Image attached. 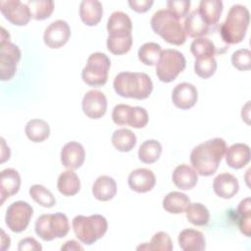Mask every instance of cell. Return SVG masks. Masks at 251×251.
Instances as JSON below:
<instances>
[{"label":"cell","instance_id":"6da1fadb","mask_svg":"<svg viewBox=\"0 0 251 251\" xmlns=\"http://www.w3.org/2000/svg\"><path fill=\"white\" fill-rule=\"evenodd\" d=\"M225 139L216 137L195 146L190 153V163L196 173L203 176L214 175L226 154Z\"/></svg>","mask_w":251,"mask_h":251},{"label":"cell","instance_id":"7a4b0ae2","mask_svg":"<svg viewBox=\"0 0 251 251\" xmlns=\"http://www.w3.org/2000/svg\"><path fill=\"white\" fill-rule=\"evenodd\" d=\"M116 93L124 98L143 100L150 96L153 82L145 73L122 72L118 74L113 82Z\"/></svg>","mask_w":251,"mask_h":251},{"label":"cell","instance_id":"3957f363","mask_svg":"<svg viewBox=\"0 0 251 251\" xmlns=\"http://www.w3.org/2000/svg\"><path fill=\"white\" fill-rule=\"evenodd\" d=\"M250 23V13L248 9L240 4L232 5L224 23L219 25L222 39L227 45L241 42Z\"/></svg>","mask_w":251,"mask_h":251},{"label":"cell","instance_id":"277c9868","mask_svg":"<svg viewBox=\"0 0 251 251\" xmlns=\"http://www.w3.org/2000/svg\"><path fill=\"white\" fill-rule=\"evenodd\" d=\"M150 25L153 31L170 44L182 45L186 40V34L180 20L168 9L155 12Z\"/></svg>","mask_w":251,"mask_h":251},{"label":"cell","instance_id":"5b68a950","mask_svg":"<svg viewBox=\"0 0 251 251\" xmlns=\"http://www.w3.org/2000/svg\"><path fill=\"white\" fill-rule=\"evenodd\" d=\"M72 226L80 242L91 245L107 232L108 222L104 216L99 214L87 217L77 215L73 219Z\"/></svg>","mask_w":251,"mask_h":251},{"label":"cell","instance_id":"8992f818","mask_svg":"<svg viewBox=\"0 0 251 251\" xmlns=\"http://www.w3.org/2000/svg\"><path fill=\"white\" fill-rule=\"evenodd\" d=\"M34 230L44 241L65 237L70 230L68 217L63 213L43 214L36 219Z\"/></svg>","mask_w":251,"mask_h":251},{"label":"cell","instance_id":"52a82bcc","mask_svg":"<svg viewBox=\"0 0 251 251\" xmlns=\"http://www.w3.org/2000/svg\"><path fill=\"white\" fill-rule=\"evenodd\" d=\"M186 61L181 52L176 49L162 50L156 64V75L162 82L174 81L183 72Z\"/></svg>","mask_w":251,"mask_h":251},{"label":"cell","instance_id":"ba28073f","mask_svg":"<svg viewBox=\"0 0 251 251\" xmlns=\"http://www.w3.org/2000/svg\"><path fill=\"white\" fill-rule=\"evenodd\" d=\"M111 67L109 57L101 52L92 53L82 69V80L90 86H102L108 80V73Z\"/></svg>","mask_w":251,"mask_h":251},{"label":"cell","instance_id":"9c48e42d","mask_svg":"<svg viewBox=\"0 0 251 251\" xmlns=\"http://www.w3.org/2000/svg\"><path fill=\"white\" fill-rule=\"evenodd\" d=\"M32 215L33 209L27 202L16 201L7 208L5 223L13 232L20 233L27 227Z\"/></svg>","mask_w":251,"mask_h":251},{"label":"cell","instance_id":"30bf717a","mask_svg":"<svg viewBox=\"0 0 251 251\" xmlns=\"http://www.w3.org/2000/svg\"><path fill=\"white\" fill-rule=\"evenodd\" d=\"M22 56L20 48L10 40L0 41V78L10 80L16 74Z\"/></svg>","mask_w":251,"mask_h":251},{"label":"cell","instance_id":"8fae6325","mask_svg":"<svg viewBox=\"0 0 251 251\" xmlns=\"http://www.w3.org/2000/svg\"><path fill=\"white\" fill-rule=\"evenodd\" d=\"M0 11L5 19L15 25H25L31 19L28 6L20 0L0 1Z\"/></svg>","mask_w":251,"mask_h":251},{"label":"cell","instance_id":"7c38bea8","mask_svg":"<svg viewBox=\"0 0 251 251\" xmlns=\"http://www.w3.org/2000/svg\"><path fill=\"white\" fill-rule=\"evenodd\" d=\"M71 36L69 24L64 20H57L51 23L44 30L43 41L47 47L58 49L64 46Z\"/></svg>","mask_w":251,"mask_h":251},{"label":"cell","instance_id":"4fadbf2b","mask_svg":"<svg viewBox=\"0 0 251 251\" xmlns=\"http://www.w3.org/2000/svg\"><path fill=\"white\" fill-rule=\"evenodd\" d=\"M83 113L90 119H100L107 111V98L105 94L99 90L87 91L81 102Z\"/></svg>","mask_w":251,"mask_h":251},{"label":"cell","instance_id":"5bb4252c","mask_svg":"<svg viewBox=\"0 0 251 251\" xmlns=\"http://www.w3.org/2000/svg\"><path fill=\"white\" fill-rule=\"evenodd\" d=\"M198 99L196 87L189 82H180L175 86L172 92V100L174 105L180 110H188L192 108Z\"/></svg>","mask_w":251,"mask_h":251},{"label":"cell","instance_id":"9a60e30c","mask_svg":"<svg viewBox=\"0 0 251 251\" xmlns=\"http://www.w3.org/2000/svg\"><path fill=\"white\" fill-rule=\"evenodd\" d=\"M85 160V151L83 146L76 141L66 143L61 150V163L69 170L80 168Z\"/></svg>","mask_w":251,"mask_h":251},{"label":"cell","instance_id":"2e32d148","mask_svg":"<svg viewBox=\"0 0 251 251\" xmlns=\"http://www.w3.org/2000/svg\"><path fill=\"white\" fill-rule=\"evenodd\" d=\"M127 183L131 190L138 193H145L153 189L156 183V177L151 170L138 168L130 172Z\"/></svg>","mask_w":251,"mask_h":251},{"label":"cell","instance_id":"e0dca14e","mask_svg":"<svg viewBox=\"0 0 251 251\" xmlns=\"http://www.w3.org/2000/svg\"><path fill=\"white\" fill-rule=\"evenodd\" d=\"M132 23L128 15L122 11H115L111 14L107 22L108 36H127L131 35Z\"/></svg>","mask_w":251,"mask_h":251},{"label":"cell","instance_id":"ac0fdd59","mask_svg":"<svg viewBox=\"0 0 251 251\" xmlns=\"http://www.w3.org/2000/svg\"><path fill=\"white\" fill-rule=\"evenodd\" d=\"M238 180L231 174L223 173L214 178L213 190L221 198L230 199L238 192Z\"/></svg>","mask_w":251,"mask_h":251},{"label":"cell","instance_id":"d6986e66","mask_svg":"<svg viewBox=\"0 0 251 251\" xmlns=\"http://www.w3.org/2000/svg\"><path fill=\"white\" fill-rule=\"evenodd\" d=\"M21 176L20 174L12 168L5 169L1 172L0 176V195L1 205L5 200L12 195H15L20 190Z\"/></svg>","mask_w":251,"mask_h":251},{"label":"cell","instance_id":"ffe728a7","mask_svg":"<svg viewBox=\"0 0 251 251\" xmlns=\"http://www.w3.org/2000/svg\"><path fill=\"white\" fill-rule=\"evenodd\" d=\"M172 180L177 188L181 190H189L197 184L198 174L192 167L186 164H181L174 170Z\"/></svg>","mask_w":251,"mask_h":251},{"label":"cell","instance_id":"44dd1931","mask_svg":"<svg viewBox=\"0 0 251 251\" xmlns=\"http://www.w3.org/2000/svg\"><path fill=\"white\" fill-rule=\"evenodd\" d=\"M226 162L231 169H241L250 161V148L245 143H234L226 148Z\"/></svg>","mask_w":251,"mask_h":251},{"label":"cell","instance_id":"7402d4cb","mask_svg":"<svg viewBox=\"0 0 251 251\" xmlns=\"http://www.w3.org/2000/svg\"><path fill=\"white\" fill-rule=\"evenodd\" d=\"M177 241L183 251H202L206 248L204 234L193 228L182 229L178 234Z\"/></svg>","mask_w":251,"mask_h":251},{"label":"cell","instance_id":"603a6c76","mask_svg":"<svg viewBox=\"0 0 251 251\" xmlns=\"http://www.w3.org/2000/svg\"><path fill=\"white\" fill-rule=\"evenodd\" d=\"M210 25L204 21L198 10L190 12L184 20L183 29L186 35L193 38L203 37L207 34Z\"/></svg>","mask_w":251,"mask_h":251},{"label":"cell","instance_id":"cb8c5ba5","mask_svg":"<svg viewBox=\"0 0 251 251\" xmlns=\"http://www.w3.org/2000/svg\"><path fill=\"white\" fill-rule=\"evenodd\" d=\"M103 7L97 0H83L79 4V17L88 26L96 25L102 19Z\"/></svg>","mask_w":251,"mask_h":251},{"label":"cell","instance_id":"d4e9b609","mask_svg":"<svg viewBox=\"0 0 251 251\" xmlns=\"http://www.w3.org/2000/svg\"><path fill=\"white\" fill-rule=\"evenodd\" d=\"M116 193V180L109 176H98L92 185V194L99 201H109L115 197Z\"/></svg>","mask_w":251,"mask_h":251},{"label":"cell","instance_id":"484cf974","mask_svg":"<svg viewBox=\"0 0 251 251\" xmlns=\"http://www.w3.org/2000/svg\"><path fill=\"white\" fill-rule=\"evenodd\" d=\"M224 9L221 0H202L197 9L204 21L211 26L219 23Z\"/></svg>","mask_w":251,"mask_h":251},{"label":"cell","instance_id":"4316f807","mask_svg":"<svg viewBox=\"0 0 251 251\" xmlns=\"http://www.w3.org/2000/svg\"><path fill=\"white\" fill-rule=\"evenodd\" d=\"M57 188L64 196L75 195L80 189V180L73 170L64 171L58 177Z\"/></svg>","mask_w":251,"mask_h":251},{"label":"cell","instance_id":"83f0119b","mask_svg":"<svg viewBox=\"0 0 251 251\" xmlns=\"http://www.w3.org/2000/svg\"><path fill=\"white\" fill-rule=\"evenodd\" d=\"M25 132L29 140L39 143L49 137L50 126L47 122L41 119H32L26 123Z\"/></svg>","mask_w":251,"mask_h":251},{"label":"cell","instance_id":"f1b7e54d","mask_svg":"<svg viewBox=\"0 0 251 251\" xmlns=\"http://www.w3.org/2000/svg\"><path fill=\"white\" fill-rule=\"evenodd\" d=\"M190 203V198L179 191H172L163 199V208L170 214H181Z\"/></svg>","mask_w":251,"mask_h":251},{"label":"cell","instance_id":"f546056e","mask_svg":"<svg viewBox=\"0 0 251 251\" xmlns=\"http://www.w3.org/2000/svg\"><path fill=\"white\" fill-rule=\"evenodd\" d=\"M111 141L118 151L129 152L136 144V136L128 128H119L113 132Z\"/></svg>","mask_w":251,"mask_h":251},{"label":"cell","instance_id":"4dcf8cb0","mask_svg":"<svg viewBox=\"0 0 251 251\" xmlns=\"http://www.w3.org/2000/svg\"><path fill=\"white\" fill-rule=\"evenodd\" d=\"M161 153V143L155 139H148L140 144L138 149V158L144 164H152L160 158Z\"/></svg>","mask_w":251,"mask_h":251},{"label":"cell","instance_id":"1f68e13d","mask_svg":"<svg viewBox=\"0 0 251 251\" xmlns=\"http://www.w3.org/2000/svg\"><path fill=\"white\" fill-rule=\"evenodd\" d=\"M184 213L188 222L194 226H202L207 225L210 221L209 210L205 205L198 202L189 203Z\"/></svg>","mask_w":251,"mask_h":251},{"label":"cell","instance_id":"d6a6232c","mask_svg":"<svg viewBox=\"0 0 251 251\" xmlns=\"http://www.w3.org/2000/svg\"><path fill=\"white\" fill-rule=\"evenodd\" d=\"M238 216V226L245 236L250 237L251 235V199L249 197L241 200L237 207Z\"/></svg>","mask_w":251,"mask_h":251},{"label":"cell","instance_id":"836d02e7","mask_svg":"<svg viewBox=\"0 0 251 251\" xmlns=\"http://www.w3.org/2000/svg\"><path fill=\"white\" fill-rule=\"evenodd\" d=\"M137 250H153V251H172L174 249V245L172 239L168 233L165 231L156 232L151 241L149 243H144L143 245H139Z\"/></svg>","mask_w":251,"mask_h":251},{"label":"cell","instance_id":"e575fe53","mask_svg":"<svg viewBox=\"0 0 251 251\" xmlns=\"http://www.w3.org/2000/svg\"><path fill=\"white\" fill-rule=\"evenodd\" d=\"M26 5L31 18L37 21L48 19L54 10V2L51 0H28Z\"/></svg>","mask_w":251,"mask_h":251},{"label":"cell","instance_id":"d590c367","mask_svg":"<svg viewBox=\"0 0 251 251\" xmlns=\"http://www.w3.org/2000/svg\"><path fill=\"white\" fill-rule=\"evenodd\" d=\"M162 48L156 42H146L138 49V59L146 66H154L157 64Z\"/></svg>","mask_w":251,"mask_h":251},{"label":"cell","instance_id":"8d00e7d4","mask_svg":"<svg viewBox=\"0 0 251 251\" xmlns=\"http://www.w3.org/2000/svg\"><path fill=\"white\" fill-rule=\"evenodd\" d=\"M190 52L195 57L199 58H209L216 55V48L211 40L207 37H198L195 38L190 44Z\"/></svg>","mask_w":251,"mask_h":251},{"label":"cell","instance_id":"74e56055","mask_svg":"<svg viewBox=\"0 0 251 251\" xmlns=\"http://www.w3.org/2000/svg\"><path fill=\"white\" fill-rule=\"evenodd\" d=\"M30 197L40 206L51 208L56 204V199L52 192L41 184H33L29 187Z\"/></svg>","mask_w":251,"mask_h":251},{"label":"cell","instance_id":"f35d334b","mask_svg":"<svg viewBox=\"0 0 251 251\" xmlns=\"http://www.w3.org/2000/svg\"><path fill=\"white\" fill-rule=\"evenodd\" d=\"M107 49L114 55H123L127 53L132 45V35L127 36H108Z\"/></svg>","mask_w":251,"mask_h":251},{"label":"cell","instance_id":"ab89813d","mask_svg":"<svg viewBox=\"0 0 251 251\" xmlns=\"http://www.w3.org/2000/svg\"><path fill=\"white\" fill-rule=\"evenodd\" d=\"M148 113L144 108L139 106L129 107L126 118V126L133 128H142L148 124Z\"/></svg>","mask_w":251,"mask_h":251},{"label":"cell","instance_id":"60d3db41","mask_svg":"<svg viewBox=\"0 0 251 251\" xmlns=\"http://www.w3.org/2000/svg\"><path fill=\"white\" fill-rule=\"evenodd\" d=\"M217 70V61L215 57L195 59L194 72L201 78H209Z\"/></svg>","mask_w":251,"mask_h":251},{"label":"cell","instance_id":"b9f144b4","mask_svg":"<svg viewBox=\"0 0 251 251\" xmlns=\"http://www.w3.org/2000/svg\"><path fill=\"white\" fill-rule=\"evenodd\" d=\"M231 64L238 71H248L251 68V52L247 48H241L231 55Z\"/></svg>","mask_w":251,"mask_h":251},{"label":"cell","instance_id":"7bdbcfd3","mask_svg":"<svg viewBox=\"0 0 251 251\" xmlns=\"http://www.w3.org/2000/svg\"><path fill=\"white\" fill-rule=\"evenodd\" d=\"M220 25H211L207 34L205 35V37H207L209 40H211L216 48V55H221L223 53H225L227 49L228 46L226 43L224 42V40L222 39V36L220 34V28H219Z\"/></svg>","mask_w":251,"mask_h":251},{"label":"cell","instance_id":"ee69618b","mask_svg":"<svg viewBox=\"0 0 251 251\" xmlns=\"http://www.w3.org/2000/svg\"><path fill=\"white\" fill-rule=\"evenodd\" d=\"M168 10L179 20L188 15L190 9L189 0H169L167 1Z\"/></svg>","mask_w":251,"mask_h":251},{"label":"cell","instance_id":"f6af8a7d","mask_svg":"<svg viewBox=\"0 0 251 251\" xmlns=\"http://www.w3.org/2000/svg\"><path fill=\"white\" fill-rule=\"evenodd\" d=\"M41 249H42V246L33 237H25L22 239L19 242V246H18L19 251H25V250L40 251Z\"/></svg>","mask_w":251,"mask_h":251},{"label":"cell","instance_id":"bcb514c9","mask_svg":"<svg viewBox=\"0 0 251 251\" xmlns=\"http://www.w3.org/2000/svg\"><path fill=\"white\" fill-rule=\"evenodd\" d=\"M153 3H154L153 0H129L128 1L129 7L137 13L147 12L151 8Z\"/></svg>","mask_w":251,"mask_h":251},{"label":"cell","instance_id":"7dc6e473","mask_svg":"<svg viewBox=\"0 0 251 251\" xmlns=\"http://www.w3.org/2000/svg\"><path fill=\"white\" fill-rule=\"evenodd\" d=\"M61 250H83V247L78 244L75 240H68L65 244L61 247Z\"/></svg>","mask_w":251,"mask_h":251},{"label":"cell","instance_id":"c3c4849f","mask_svg":"<svg viewBox=\"0 0 251 251\" xmlns=\"http://www.w3.org/2000/svg\"><path fill=\"white\" fill-rule=\"evenodd\" d=\"M10 243H11V240H10V237L8 235H6L5 231L2 230V250H6V249H9L10 247Z\"/></svg>","mask_w":251,"mask_h":251},{"label":"cell","instance_id":"681fc988","mask_svg":"<svg viewBox=\"0 0 251 251\" xmlns=\"http://www.w3.org/2000/svg\"><path fill=\"white\" fill-rule=\"evenodd\" d=\"M7 40H10V34L4 27H1L0 41H7Z\"/></svg>","mask_w":251,"mask_h":251}]
</instances>
